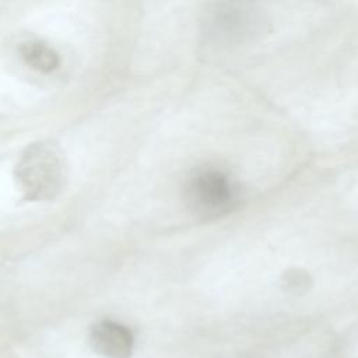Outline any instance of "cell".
I'll use <instances>...</instances> for the list:
<instances>
[{
  "label": "cell",
  "instance_id": "5",
  "mask_svg": "<svg viewBox=\"0 0 358 358\" xmlns=\"http://www.w3.org/2000/svg\"><path fill=\"white\" fill-rule=\"evenodd\" d=\"M15 53L21 63L42 76L56 73L62 66L59 52L43 39L27 35L15 42Z\"/></svg>",
  "mask_w": 358,
  "mask_h": 358
},
{
  "label": "cell",
  "instance_id": "4",
  "mask_svg": "<svg viewBox=\"0 0 358 358\" xmlns=\"http://www.w3.org/2000/svg\"><path fill=\"white\" fill-rule=\"evenodd\" d=\"M88 343L96 354L105 358H130L134 337L124 324L112 320H101L91 326Z\"/></svg>",
  "mask_w": 358,
  "mask_h": 358
},
{
  "label": "cell",
  "instance_id": "2",
  "mask_svg": "<svg viewBox=\"0 0 358 358\" xmlns=\"http://www.w3.org/2000/svg\"><path fill=\"white\" fill-rule=\"evenodd\" d=\"M14 180L25 200L55 199L66 180V159L62 150L52 141L29 144L15 164Z\"/></svg>",
  "mask_w": 358,
  "mask_h": 358
},
{
  "label": "cell",
  "instance_id": "3",
  "mask_svg": "<svg viewBox=\"0 0 358 358\" xmlns=\"http://www.w3.org/2000/svg\"><path fill=\"white\" fill-rule=\"evenodd\" d=\"M235 183L217 166H201L192 172L183 186L186 206L197 215L214 217L222 214L234 201Z\"/></svg>",
  "mask_w": 358,
  "mask_h": 358
},
{
  "label": "cell",
  "instance_id": "6",
  "mask_svg": "<svg viewBox=\"0 0 358 358\" xmlns=\"http://www.w3.org/2000/svg\"><path fill=\"white\" fill-rule=\"evenodd\" d=\"M281 285L289 294L302 295L310 288L312 278H310L308 271H305L302 268H298V267H292V268H288L282 274Z\"/></svg>",
  "mask_w": 358,
  "mask_h": 358
},
{
  "label": "cell",
  "instance_id": "1",
  "mask_svg": "<svg viewBox=\"0 0 358 358\" xmlns=\"http://www.w3.org/2000/svg\"><path fill=\"white\" fill-rule=\"evenodd\" d=\"M201 42L217 50L245 46L266 32L262 0H208L199 15Z\"/></svg>",
  "mask_w": 358,
  "mask_h": 358
}]
</instances>
